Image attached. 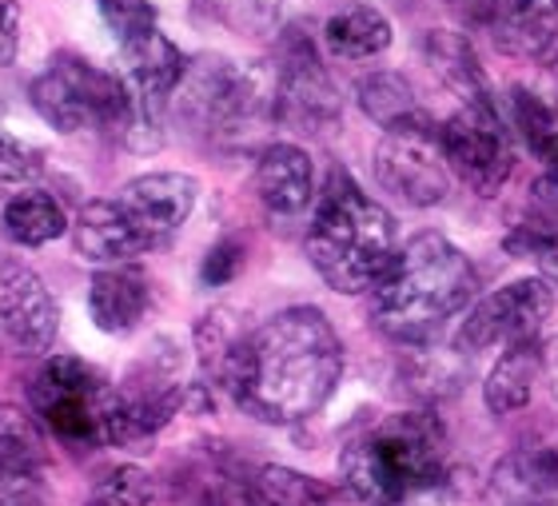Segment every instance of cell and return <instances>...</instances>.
I'll list each match as a JSON object with an SVG mask.
<instances>
[{
	"instance_id": "cell-6",
	"label": "cell",
	"mask_w": 558,
	"mask_h": 506,
	"mask_svg": "<svg viewBox=\"0 0 558 506\" xmlns=\"http://www.w3.org/2000/svg\"><path fill=\"white\" fill-rule=\"evenodd\" d=\"M175 116L187 132L208 144H240L271 120L276 84L264 81L259 69H247L228 57L187 60L184 81L175 84Z\"/></svg>"
},
{
	"instance_id": "cell-18",
	"label": "cell",
	"mask_w": 558,
	"mask_h": 506,
	"mask_svg": "<svg viewBox=\"0 0 558 506\" xmlns=\"http://www.w3.org/2000/svg\"><path fill=\"white\" fill-rule=\"evenodd\" d=\"M487 506H558V450L523 447L495 462Z\"/></svg>"
},
{
	"instance_id": "cell-22",
	"label": "cell",
	"mask_w": 558,
	"mask_h": 506,
	"mask_svg": "<svg viewBox=\"0 0 558 506\" xmlns=\"http://www.w3.org/2000/svg\"><path fill=\"white\" fill-rule=\"evenodd\" d=\"M423 57H427L430 72L439 76L447 88L463 104H490V84L483 76V64H478L475 48L466 45L463 33H451V28H430L423 40Z\"/></svg>"
},
{
	"instance_id": "cell-35",
	"label": "cell",
	"mask_w": 558,
	"mask_h": 506,
	"mask_svg": "<svg viewBox=\"0 0 558 506\" xmlns=\"http://www.w3.org/2000/svg\"><path fill=\"white\" fill-rule=\"evenodd\" d=\"M16 45H21V4L0 0V64H12Z\"/></svg>"
},
{
	"instance_id": "cell-36",
	"label": "cell",
	"mask_w": 558,
	"mask_h": 506,
	"mask_svg": "<svg viewBox=\"0 0 558 506\" xmlns=\"http://www.w3.org/2000/svg\"><path fill=\"white\" fill-rule=\"evenodd\" d=\"M447 4H451V9H463L466 16H471V21H483V24H487L490 4H495V0H447Z\"/></svg>"
},
{
	"instance_id": "cell-17",
	"label": "cell",
	"mask_w": 558,
	"mask_h": 506,
	"mask_svg": "<svg viewBox=\"0 0 558 506\" xmlns=\"http://www.w3.org/2000/svg\"><path fill=\"white\" fill-rule=\"evenodd\" d=\"M495 45L511 57L558 60V0H495L487 16Z\"/></svg>"
},
{
	"instance_id": "cell-5",
	"label": "cell",
	"mask_w": 558,
	"mask_h": 506,
	"mask_svg": "<svg viewBox=\"0 0 558 506\" xmlns=\"http://www.w3.org/2000/svg\"><path fill=\"white\" fill-rule=\"evenodd\" d=\"M28 100L40 112V120L64 136L105 132V136L132 140L136 132L156 128L136 108L129 84L93 60L76 57V52H57L48 60V69L28 88Z\"/></svg>"
},
{
	"instance_id": "cell-30",
	"label": "cell",
	"mask_w": 558,
	"mask_h": 506,
	"mask_svg": "<svg viewBox=\"0 0 558 506\" xmlns=\"http://www.w3.org/2000/svg\"><path fill=\"white\" fill-rule=\"evenodd\" d=\"M0 459L28 462V467L45 459V438H40L36 419L12 403H0Z\"/></svg>"
},
{
	"instance_id": "cell-25",
	"label": "cell",
	"mask_w": 558,
	"mask_h": 506,
	"mask_svg": "<svg viewBox=\"0 0 558 506\" xmlns=\"http://www.w3.org/2000/svg\"><path fill=\"white\" fill-rule=\"evenodd\" d=\"M355 96H360L363 112L372 116L384 132H403V128L430 124V116L415 100V88L399 72H372V76H363Z\"/></svg>"
},
{
	"instance_id": "cell-38",
	"label": "cell",
	"mask_w": 558,
	"mask_h": 506,
	"mask_svg": "<svg viewBox=\"0 0 558 506\" xmlns=\"http://www.w3.org/2000/svg\"><path fill=\"white\" fill-rule=\"evenodd\" d=\"M547 184H550V192H558V136L550 140V148H547Z\"/></svg>"
},
{
	"instance_id": "cell-21",
	"label": "cell",
	"mask_w": 558,
	"mask_h": 506,
	"mask_svg": "<svg viewBox=\"0 0 558 506\" xmlns=\"http://www.w3.org/2000/svg\"><path fill=\"white\" fill-rule=\"evenodd\" d=\"M543 359H547V347L543 339H519V344H507L490 368L487 383H483V403L490 414H507L523 411L535 395L538 380H543Z\"/></svg>"
},
{
	"instance_id": "cell-8",
	"label": "cell",
	"mask_w": 558,
	"mask_h": 506,
	"mask_svg": "<svg viewBox=\"0 0 558 506\" xmlns=\"http://www.w3.org/2000/svg\"><path fill=\"white\" fill-rule=\"evenodd\" d=\"M105 24L117 36V48L129 64V88L144 120L156 124L163 100L184 81L187 57L160 33L156 9L148 0H96Z\"/></svg>"
},
{
	"instance_id": "cell-16",
	"label": "cell",
	"mask_w": 558,
	"mask_h": 506,
	"mask_svg": "<svg viewBox=\"0 0 558 506\" xmlns=\"http://www.w3.org/2000/svg\"><path fill=\"white\" fill-rule=\"evenodd\" d=\"M199 196V184L192 176L184 172H148V176H136L129 184L120 188V204L129 207L132 219H136L140 228L148 231L151 240L163 243L172 231H180L187 216H192V207H196Z\"/></svg>"
},
{
	"instance_id": "cell-23",
	"label": "cell",
	"mask_w": 558,
	"mask_h": 506,
	"mask_svg": "<svg viewBox=\"0 0 558 506\" xmlns=\"http://www.w3.org/2000/svg\"><path fill=\"white\" fill-rule=\"evenodd\" d=\"M0 228L16 248H45V243L64 236L69 216H64V207H60V200L52 192L24 188L0 207Z\"/></svg>"
},
{
	"instance_id": "cell-9",
	"label": "cell",
	"mask_w": 558,
	"mask_h": 506,
	"mask_svg": "<svg viewBox=\"0 0 558 506\" xmlns=\"http://www.w3.org/2000/svg\"><path fill=\"white\" fill-rule=\"evenodd\" d=\"M187 383L180 375V356L175 347L156 351L140 359L136 368L124 375V383L112 387L105 411V443L108 447H140L151 443L163 426L172 423V414L184 407Z\"/></svg>"
},
{
	"instance_id": "cell-27",
	"label": "cell",
	"mask_w": 558,
	"mask_h": 506,
	"mask_svg": "<svg viewBox=\"0 0 558 506\" xmlns=\"http://www.w3.org/2000/svg\"><path fill=\"white\" fill-rule=\"evenodd\" d=\"M199 12L240 36L271 33L283 16V0H196Z\"/></svg>"
},
{
	"instance_id": "cell-39",
	"label": "cell",
	"mask_w": 558,
	"mask_h": 506,
	"mask_svg": "<svg viewBox=\"0 0 558 506\" xmlns=\"http://www.w3.org/2000/svg\"><path fill=\"white\" fill-rule=\"evenodd\" d=\"M555 69H550V81H555V104H558V60H550Z\"/></svg>"
},
{
	"instance_id": "cell-28",
	"label": "cell",
	"mask_w": 558,
	"mask_h": 506,
	"mask_svg": "<svg viewBox=\"0 0 558 506\" xmlns=\"http://www.w3.org/2000/svg\"><path fill=\"white\" fill-rule=\"evenodd\" d=\"M502 248H507L514 260H531V264H538L547 276H558V224H555V212H543V216L523 219L514 231H507Z\"/></svg>"
},
{
	"instance_id": "cell-19",
	"label": "cell",
	"mask_w": 558,
	"mask_h": 506,
	"mask_svg": "<svg viewBox=\"0 0 558 506\" xmlns=\"http://www.w3.org/2000/svg\"><path fill=\"white\" fill-rule=\"evenodd\" d=\"M256 192L259 204L271 216H300L315 200V168L312 156L300 144H268L256 164Z\"/></svg>"
},
{
	"instance_id": "cell-12",
	"label": "cell",
	"mask_w": 558,
	"mask_h": 506,
	"mask_svg": "<svg viewBox=\"0 0 558 506\" xmlns=\"http://www.w3.org/2000/svg\"><path fill=\"white\" fill-rule=\"evenodd\" d=\"M442 160L478 196H495L514 168L511 136L495 104H459V112L439 128Z\"/></svg>"
},
{
	"instance_id": "cell-11",
	"label": "cell",
	"mask_w": 558,
	"mask_h": 506,
	"mask_svg": "<svg viewBox=\"0 0 558 506\" xmlns=\"http://www.w3.org/2000/svg\"><path fill=\"white\" fill-rule=\"evenodd\" d=\"M555 311V284L550 279H514L490 291L454 332V347L463 356H478L490 347H507L519 339H538Z\"/></svg>"
},
{
	"instance_id": "cell-13",
	"label": "cell",
	"mask_w": 558,
	"mask_h": 506,
	"mask_svg": "<svg viewBox=\"0 0 558 506\" xmlns=\"http://www.w3.org/2000/svg\"><path fill=\"white\" fill-rule=\"evenodd\" d=\"M375 180L387 196L408 207H435L451 192V172L439 148V128L418 124L384 132L375 148Z\"/></svg>"
},
{
	"instance_id": "cell-29",
	"label": "cell",
	"mask_w": 558,
	"mask_h": 506,
	"mask_svg": "<svg viewBox=\"0 0 558 506\" xmlns=\"http://www.w3.org/2000/svg\"><path fill=\"white\" fill-rule=\"evenodd\" d=\"M511 116H514V128H519V136L523 144L535 156H547L550 140L558 136L555 128V108H550L543 96H535L531 88H511Z\"/></svg>"
},
{
	"instance_id": "cell-37",
	"label": "cell",
	"mask_w": 558,
	"mask_h": 506,
	"mask_svg": "<svg viewBox=\"0 0 558 506\" xmlns=\"http://www.w3.org/2000/svg\"><path fill=\"white\" fill-rule=\"evenodd\" d=\"M543 371H547L550 395H555V399H558V339L547 347V359H543Z\"/></svg>"
},
{
	"instance_id": "cell-1",
	"label": "cell",
	"mask_w": 558,
	"mask_h": 506,
	"mask_svg": "<svg viewBox=\"0 0 558 506\" xmlns=\"http://www.w3.org/2000/svg\"><path fill=\"white\" fill-rule=\"evenodd\" d=\"M199 363L252 419L303 423L336 395L343 344L319 308L276 311L259 327H240L211 311L196 332Z\"/></svg>"
},
{
	"instance_id": "cell-7",
	"label": "cell",
	"mask_w": 558,
	"mask_h": 506,
	"mask_svg": "<svg viewBox=\"0 0 558 506\" xmlns=\"http://www.w3.org/2000/svg\"><path fill=\"white\" fill-rule=\"evenodd\" d=\"M112 383L105 371L81 356H52L28 380L33 419L69 447H100L105 443V411Z\"/></svg>"
},
{
	"instance_id": "cell-32",
	"label": "cell",
	"mask_w": 558,
	"mask_h": 506,
	"mask_svg": "<svg viewBox=\"0 0 558 506\" xmlns=\"http://www.w3.org/2000/svg\"><path fill=\"white\" fill-rule=\"evenodd\" d=\"M0 506H48L45 479L36 467L0 459Z\"/></svg>"
},
{
	"instance_id": "cell-14",
	"label": "cell",
	"mask_w": 558,
	"mask_h": 506,
	"mask_svg": "<svg viewBox=\"0 0 558 506\" xmlns=\"http://www.w3.org/2000/svg\"><path fill=\"white\" fill-rule=\"evenodd\" d=\"M57 339V303L33 267L0 264V347L12 356H45Z\"/></svg>"
},
{
	"instance_id": "cell-26",
	"label": "cell",
	"mask_w": 558,
	"mask_h": 506,
	"mask_svg": "<svg viewBox=\"0 0 558 506\" xmlns=\"http://www.w3.org/2000/svg\"><path fill=\"white\" fill-rule=\"evenodd\" d=\"M252 486H256L259 506H331V491L312 474H300L291 467H252Z\"/></svg>"
},
{
	"instance_id": "cell-4",
	"label": "cell",
	"mask_w": 558,
	"mask_h": 506,
	"mask_svg": "<svg viewBox=\"0 0 558 506\" xmlns=\"http://www.w3.org/2000/svg\"><path fill=\"white\" fill-rule=\"evenodd\" d=\"M303 252L327 288L339 296L372 291L396 260V224L343 168L327 176Z\"/></svg>"
},
{
	"instance_id": "cell-2",
	"label": "cell",
	"mask_w": 558,
	"mask_h": 506,
	"mask_svg": "<svg viewBox=\"0 0 558 506\" xmlns=\"http://www.w3.org/2000/svg\"><path fill=\"white\" fill-rule=\"evenodd\" d=\"M478 276L451 240L439 231H418L396 252L384 279L375 284L372 320L375 327L403 347H427L442 335V327L463 315L475 300Z\"/></svg>"
},
{
	"instance_id": "cell-15",
	"label": "cell",
	"mask_w": 558,
	"mask_h": 506,
	"mask_svg": "<svg viewBox=\"0 0 558 506\" xmlns=\"http://www.w3.org/2000/svg\"><path fill=\"white\" fill-rule=\"evenodd\" d=\"M72 243H76V252H81L88 264H100V267L132 264L136 255L160 248V243L151 240L148 231L132 219V212L120 204L117 196L88 200V204L81 207V216L72 224Z\"/></svg>"
},
{
	"instance_id": "cell-24",
	"label": "cell",
	"mask_w": 558,
	"mask_h": 506,
	"mask_svg": "<svg viewBox=\"0 0 558 506\" xmlns=\"http://www.w3.org/2000/svg\"><path fill=\"white\" fill-rule=\"evenodd\" d=\"M324 45L339 60H372L391 45V21L372 4H348L324 24Z\"/></svg>"
},
{
	"instance_id": "cell-34",
	"label": "cell",
	"mask_w": 558,
	"mask_h": 506,
	"mask_svg": "<svg viewBox=\"0 0 558 506\" xmlns=\"http://www.w3.org/2000/svg\"><path fill=\"white\" fill-rule=\"evenodd\" d=\"M240 267H244V243L220 240L208 255H204L199 279H204L208 288H223V284H232V279L240 276Z\"/></svg>"
},
{
	"instance_id": "cell-33",
	"label": "cell",
	"mask_w": 558,
	"mask_h": 506,
	"mask_svg": "<svg viewBox=\"0 0 558 506\" xmlns=\"http://www.w3.org/2000/svg\"><path fill=\"white\" fill-rule=\"evenodd\" d=\"M45 168V156L0 128V184H33Z\"/></svg>"
},
{
	"instance_id": "cell-3",
	"label": "cell",
	"mask_w": 558,
	"mask_h": 506,
	"mask_svg": "<svg viewBox=\"0 0 558 506\" xmlns=\"http://www.w3.org/2000/svg\"><path fill=\"white\" fill-rule=\"evenodd\" d=\"M339 479L363 506H403L447 483V431L430 411H399L351 438Z\"/></svg>"
},
{
	"instance_id": "cell-31",
	"label": "cell",
	"mask_w": 558,
	"mask_h": 506,
	"mask_svg": "<svg viewBox=\"0 0 558 506\" xmlns=\"http://www.w3.org/2000/svg\"><path fill=\"white\" fill-rule=\"evenodd\" d=\"M84 506H151V479L140 467H117Z\"/></svg>"
},
{
	"instance_id": "cell-10",
	"label": "cell",
	"mask_w": 558,
	"mask_h": 506,
	"mask_svg": "<svg viewBox=\"0 0 558 506\" xmlns=\"http://www.w3.org/2000/svg\"><path fill=\"white\" fill-rule=\"evenodd\" d=\"M339 88L324 60L315 52L312 36L303 28H291L279 45V72H276V100L271 120L303 136H324L339 128Z\"/></svg>"
},
{
	"instance_id": "cell-20",
	"label": "cell",
	"mask_w": 558,
	"mask_h": 506,
	"mask_svg": "<svg viewBox=\"0 0 558 506\" xmlns=\"http://www.w3.org/2000/svg\"><path fill=\"white\" fill-rule=\"evenodd\" d=\"M151 308V279L132 264L105 267L93 276L88 315L105 335H129Z\"/></svg>"
}]
</instances>
